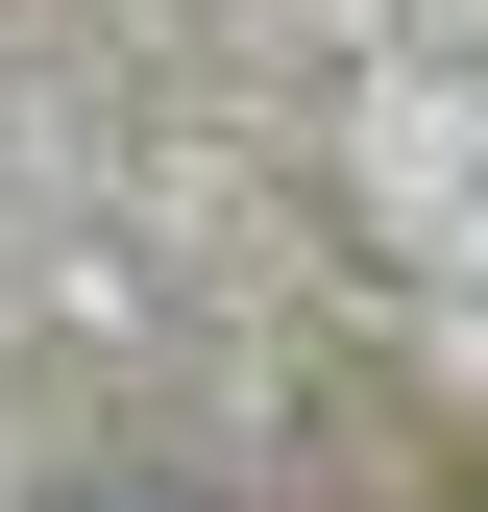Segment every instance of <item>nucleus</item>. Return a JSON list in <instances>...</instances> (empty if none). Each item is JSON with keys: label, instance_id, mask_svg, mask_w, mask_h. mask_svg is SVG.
Segmentation results:
<instances>
[{"label": "nucleus", "instance_id": "obj_1", "mask_svg": "<svg viewBox=\"0 0 488 512\" xmlns=\"http://www.w3.org/2000/svg\"><path fill=\"white\" fill-rule=\"evenodd\" d=\"M98 512H171V488H98Z\"/></svg>", "mask_w": 488, "mask_h": 512}]
</instances>
